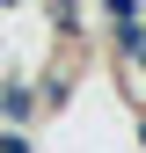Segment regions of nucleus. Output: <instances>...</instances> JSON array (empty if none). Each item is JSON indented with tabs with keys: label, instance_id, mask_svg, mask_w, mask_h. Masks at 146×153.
<instances>
[{
	"label": "nucleus",
	"instance_id": "3",
	"mask_svg": "<svg viewBox=\"0 0 146 153\" xmlns=\"http://www.w3.org/2000/svg\"><path fill=\"white\" fill-rule=\"evenodd\" d=\"M0 153H29V139H22L15 124H0Z\"/></svg>",
	"mask_w": 146,
	"mask_h": 153
},
{
	"label": "nucleus",
	"instance_id": "1",
	"mask_svg": "<svg viewBox=\"0 0 146 153\" xmlns=\"http://www.w3.org/2000/svg\"><path fill=\"white\" fill-rule=\"evenodd\" d=\"M110 22H117V44L146 59V22H139V0H110Z\"/></svg>",
	"mask_w": 146,
	"mask_h": 153
},
{
	"label": "nucleus",
	"instance_id": "2",
	"mask_svg": "<svg viewBox=\"0 0 146 153\" xmlns=\"http://www.w3.org/2000/svg\"><path fill=\"white\" fill-rule=\"evenodd\" d=\"M29 109H36V88H22V80H7V88H0V117H7L15 131H22V117H29Z\"/></svg>",
	"mask_w": 146,
	"mask_h": 153
}]
</instances>
